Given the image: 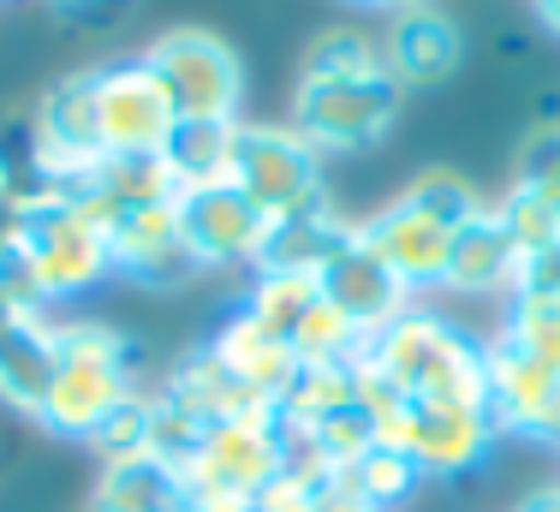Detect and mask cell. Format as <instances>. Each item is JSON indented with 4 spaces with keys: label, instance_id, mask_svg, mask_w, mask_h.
<instances>
[{
    "label": "cell",
    "instance_id": "1",
    "mask_svg": "<svg viewBox=\"0 0 560 512\" xmlns=\"http://www.w3.org/2000/svg\"><path fill=\"white\" fill-rule=\"evenodd\" d=\"M131 394H143L131 334H119L114 322H96V316L55 322V382H48V399H43V411H36V423H43L48 435L84 441L90 447V435H96Z\"/></svg>",
    "mask_w": 560,
    "mask_h": 512
},
{
    "label": "cell",
    "instance_id": "2",
    "mask_svg": "<svg viewBox=\"0 0 560 512\" xmlns=\"http://www.w3.org/2000/svg\"><path fill=\"white\" fill-rule=\"evenodd\" d=\"M364 358L411 399H447V406H489L483 387V334L459 328L447 310L411 304L382 334L364 340Z\"/></svg>",
    "mask_w": 560,
    "mask_h": 512
},
{
    "label": "cell",
    "instance_id": "3",
    "mask_svg": "<svg viewBox=\"0 0 560 512\" xmlns=\"http://www.w3.org/2000/svg\"><path fill=\"white\" fill-rule=\"evenodd\" d=\"M19 245L36 268V292L48 304L90 299L96 287L114 280L108 233L84 214L66 185H24V214H19Z\"/></svg>",
    "mask_w": 560,
    "mask_h": 512
},
{
    "label": "cell",
    "instance_id": "4",
    "mask_svg": "<svg viewBox=\"0 0 560 512\" xmlns=\"http://www.w3.org/2000/svg\"><path fill=\"white\" fill-rule=\"evenodd\" d=\"M376 423V447H399L423 470V482H453L471 477L495 459L501 429L489 406H447V399H411L399 394L388 411L370 417Z\"/></svg>",
    "mask_w": 560,
    "mask_h": 512
},
{
    "label": "cell",
    "instance_id": "5",
    "mask_svg": "<svg viewBox=\"0 0 560 512\" xmlns=\"http://www.w3.org/2000/svg\"><path fill=\"white\" fill-rule=\"evenodd\" d=\"M399 107H406V90L388 66L364 78H299L292 84V119L287 126L311 143L316 155H358V150H376L382 138L394 131Z\"/></svg>",
    "mask_w": 560,
    "mask_h": 512
},
{
    "label": "cell",
    "instance_id": "6",
    "mask_svg": "<svg viewBox=\"0 0 560 512\" xmlns=\"http://www.w3.org/2000/svg\"><path fill=\"white\" fill-rule=\"evenodd\" d=\"M150 78L162 84L173 119H238L245 102V60L226 36L203 31V24H179L162 31L138 54Z\"/></svg>",
    "mask_w": 560,
    "mask_h": 512
},
{
    "label": "cell",
    "instance_id": "7",
    "mask_svg": "<svg viewBox=\"0 0 560 512\" xmlns=\"http://www.w3.org/2000/svg\"><path fill=\"white\" fill-rule=\"evenodd\" d=\"M233 185L269 214V221H287V214H299V209H311L328 197L323 155H316L292 126H257V119H245V131H238Z\"/></svg>",
    "mask_w": 560,
    "mask_h": 512
},
{
    "label": "cell",
    "instance_id": "8",
    "mask_svg": "<svg viewBox=\"0 0 560 512\" xmlns=\"http://www.w3.org/2000/svg\"><path fill=\"white\" fill-rule=\"evenodd\" d=\"M90 114L102 155H155L173 131V107L138 54L90 66Z\"/></svg>",
    "mask_w": 560,
    "mask_h": 512
},
{
    "label": "cell",
    "instance_id": "9",
    "mask_svg": "<svg viewBox=\"0 0 560 512\" xmlns=\"http://www.w3.org/2000/svg\"><path fill=\"white\" fill-rule=\"evenodd\" d=\"M483 387H489V417H495L501 441H530V447L560 453V370L513 352L501 334H489Z\"/></svg>",
    "mask_w": 560,
    "mask_h": 512
},
{
    "label": "cell",
    "instance_id": "10",
    "mask_svg": "<svg viewBox=\"0 0 560 512\" xmlns=\"http://www.w3.org/2000/svg\"><path fill=\"white\" fill-rule=\"evenodd\" d=\"M31 131V185H78L102 161L96 114H90V66L66 72L43 90L36 114L24 119Z\"/></svg>",
    "mask_w": 560,
    "mask_h": 512
},
{
    "label": "cell",
    "instance_id": "11",
    "mask_svg": "<svg viewBox=\"0 0 560 512\" xmlns=\"http://www.w3.org/2000/svg\"><path fill=\"white\" fill-rule=\"evenodd\" d=\"M287 465V435L280 417H238V423H209L197 459L185 465V494H257L262 482Z\"/></svg>",
    "mask_w": 560,
    "mask_h": 512
},
{
    "label": "cell",
    "instance_id": "12",
    "mask_svg": "<svg viewBox=\"0 0 560 512\" xmlns=\"http://www.w3.org/2000/svg\"><path fill=\"white\" fill-rule=\"evenodd\" d=\"M108 256H114V275H126L131 287H150V292H179L185 280H197L191 245H185V226H179V197L173 203H143L114 214L108 226Z\"/></svg>",
    "mask_w": 560,
    "mask_h": 512
},
{
    "label": "cell",
    "instance_id": "13",
    "mask_svg": "<svg viewBox=\"0 0 560 512\" xmlns=\"http://www.w3.org/2000/svg\"><path fill=\"white\" fill-rule=\"evenodd\" d=\"M179 226L191 245L197 268H233L257 263L262 238H269V214L250 203L238 185H209V191H179Z\"/></svg>",
    "mask_w": 560,
    "mask_h": 512
},
{
    "label": "cell",
    "instance_id": "14",
    "mask_svg": "<svg viewBox=\"0 0 560 512\" xmlns=\"http://www.w3.org/2000/svg\"><path fill=\"white\" fill-rule=\"evenodd\" d=\"M358 233H364V245L411 287V299H435V292H442L447 251H453V233L442 221H430V214L411 209L406 197H394V203H382L370 221H358Z\"/></svg>",
    "mask_w": 560,
    "mask_h": 512
},
{
    "label": "cell",
    "instance_id": "15",
    "mask_svg": "<svg viewBox=\"0 0 560 512\" xmlns=\"http://www.w3.org/2000/svg\"><path fill=\"white\" fill-rule=\"evenodd\" d=\"M316 287H323V299H328V304L346 310V316H352L358 328H364V340H370V334H382L394 316H406V310L418 304L406 280H399L394 268L364 245V233H358L352 245H346L335 263H328L323 275H316Z\"/></svg>",
    "mask_w": 560,
    "mask_h": 512
},
{
    "label": "cell",
    "instance_id": "16",
    "mask_svg": "<svg viewBox=\"0 0 560 512\" xmlns=\"http://www.w3.org/2000/svg\"><path fill=\"white\" fill-rule=\"evenodd\" d=\"M352 238H358V221H352V214H340L323 197V203L287 214V221H269V238H262L250 275H299V280H316L346 245H352Z\"/></svg>",
    "mask_w": 560,
    "mask_h": 512
},
{
    "label": "cell",
    "instance_id": "17",
    "mask_svg": "<svg viewBox=\"0 0 560 512\" xmlns=\"http://www.w3.org/2000/svg\"><path fill=\"white\" fill-rule=\"evenodd\" d=\"M518 263H525V256H518L513 238H506L495 203H483L459 233H453L442 292H453V299H513Z\"/></svg>",
    "mask_w": 560,
    "mask_h": 512
},
{
    "label": "cell",
    "instance_id": "18",
    "mask_svg": "<svg viewBox=\"0 0 560 512\" xmlns=\"http://www.w3.org/2000/svg\"><path fill=\"white\" fill-rule=\"evenodd\" d=\"M465 60V36L442 7H418L399 12L388 24V43H382V66L399 78V90H435L459 72Z\"/></svg>",
    "mask_w": 560,
    "mask_h": 512
},
{
    "label": "cell",
    "instance_id": "19",
    "mask_svg": "<svg viewBox=\"0 0 560 512\" xmlns=\"http://www.w3.org/2000/svg\"><path fill=\"white\" fill-rule=\"evenodd\" d=\"M167 399H179L185 411H197L203 423H238V417H275L269 399H257L245 382H238L233 370L221 363L215 346H191L185 358H173L167 382H162Z\"/></svg>",
    "mask_w": 560,
    "mask_h": 512
},
{
    "label": "cell",
    "instance_id": "20",
    "mask_svg": "<svg viewBox=\"0 0 560 512\" xmlns=\"http://www.w3.org/2000/svg\"><path fill=\"white\" fill-rule=\"evenodd\" d=\"M55 382V316L48 310H19L0 328V399L12 411L36 417Z\"/></svg>",
    "mask_w": 560,
    "mask_h": 512
},
{
    "label": "cell",
    "instance_id": "21",
    "mask_svg": "<svg viewBox=\"0 0 560 512\" xmlns=\"http://www.w3.org/2000/svg\"><path fill=\"white\" fill-rule=\"evenodd\" d=\"M209 346H215L226 370H233L257 399H269V406H280V399H287L292 375H299V352H292L280 334L262 328V322H250L238 304H233V316H226L221 328L209 334Z\"/></svg>",
    "mask_w": 560,
    "mask_h": 512
},
{
    "label": "cell",
    "instance_id": "22",
    "mask_svg": "<svg viewBox=\"0 0 560 512\" xmlns=\"http://www.w3.org/2000/svg\"><path fill=\"white\" fill-rule=\"evenodd\" d=\"M238 131L245 119H173L162 161L179 191H209V185H233L238 161Z\"/></svg>",
    "mask_w": 560,
    "mask_h": 512
},
{
    "label": "cell",
    "instance_id": "23",
    "mask_svg": "<svg viewBox=\"0 0 560 512\" xmlns=\"http://www.w3.org/2000/svg\"><path fill=\"white\" fill-rule=\"evenodd\" d=\"M185 477L173 465H162L155 453H119L102 459L96 489H90V512H173L185 507Z\"/></svg>",
    "mask_w": 560,
    "mask_h": 512
},
{
    "label": "cell",
    "instance_id": "24",
    "mask_svg": "<svg viewBox=\"0 0 560 512\" xmlns=\"http://www.w3.org/2000/svg\"><path fill=\"white\" fill-rule=\"evenodd\" d=\"M352 399H358L352 358H346V363H299V375H292V387H287V399L275 406V417H280L287 435H299V429L323 423L328 411L352 406Z\"/></svg>",
    "mask_w": 560,
    "mask_h": 512
},
{
    "label": "cell",
    "instance_id": "25",
    "mask_svg": "<svg viewBox=\"0 0 560 512\" xmlns=\"http://www.w3.org/2000/svg\"><path fill=\"white\" fill-rule=\"evenodd\" d=\"M501 340L513 346V352L549 363L560 370V299H542V292H513V299L501 304Z\"/></svg>",
    "mask_w": 560,
    "mask_h": 512
},
{
    "label": "cell",
    "instance_id": "26",
    "mask_svg": "<svg viewBox=\"0 0 560 512\" xmlns=\"http://www.w3.org/2000/svg\"><path fill=\"white\" fill-rule=\"evenodd\" d=\"M292 352H299V363H346L364 352V328H358L346 310H335L323 299V287H316L311 310H304V322L292 328Z\"/></svg>",
    "mask_w": 560,
    "mask_h": 512
},
{
    "label": "cell",
    "instance_id": "27",
    "mask_svg": "<svg viewBox=\"0 0 560 512\" xmlns=\"http://www.w3.org/2000/svg\"><path fill=\"white\" fill-rule=\"evenodd\" d=\"M311 299H316V280H299V275H250V287H245V299H238V310L292 346V328L304 322Z\"/></svg>",
    "mask_w": 560,
    "mask_h": 512
},
{
    "label": "cell",
    "instance_id": "28",
    "mask_svg": "<svg viewBox=\"0 0 560 512\" xmlns=\"http://www.w3.org/2000/svg\"><path fill=\"white\" fill-rule=\"evenodd\" d=\"M399 197H406L411 209H423L430 221H442L447 233H459V226L471 221L477 209H483V191H477V185L465 179V173H453V167H430V173H418V179H411Z\"/></svg>",
    "mask_w": 560,
    "mask_h": 512
},
{
    "label": "cell",
    "instance_id": "29",
    "mask_svg": "<svg viewBox=\"0 0 560 512\" xmlns=\"http://www.w3.org/2000/svg\"><path fill=\"white\" fill-rule=\"evenodd\" d=\"M203 435H209V423L197 411H185L179 399H167L162 387L150 394V447L143 453H155L162 465H173L185 477V465L197 459V447H203Z\"/></svg>",
    "mask_w": 560,
    "mask_h": 512
},
{
    "label": "cell",
    "instance_id": "30",
    "mask_svg": "<svg viewBox=\"0 0 560 512\" xmlns=\"http://www.w3.org/2000/svg\"><path fill=\"white\" fill-rule=\"evenodd\" d=\"M352 477H358V489H364V501L376 507V512H394V507H406L411 494L423 489V470L411 465L399 447H370L364 459L352 465Z\"/></svg>",
    "mask_w": 560,
    "mask_h": 512
},
{
    "label": "cell",
    "instance_id": "31",
    "mask_svg": "<svg viewBox=\"0 0 560 512\" xmlns=\"http://www.w3.org/2000/svg\"><path fill=\"white\" fill-rule=\"evenodd\" d=\"M495 214H501L506 238L518 245V256H537V251L560 245V214L542 203L537 191H525V185H506L495 197Z\"/></svg>",
    "mask_w": 560,
    "mask_h": 512
},
{
    "label": "cell",
    "instance_id": "32",
    "mask_svg": "<svg viewBox=\"0 0 560 512\" xmlns=\"http://www.w3.org/2000/svg\"><path fill=\"white\" fill-rule=\"evenodd\" d=\"M382 66V48L370 43L364 31H328V36H316L311 54H304V66H299V78H364V72H376Z\"/></svg>",
    "mask_w": 560,
    "mask_h": 512
},
{
    "label": "cell",
    "instance_id": "33",
    "mask_svg": "<svg viewBox=\"0 0 560 512\" xmlns=\"http://www.w3.org/2000/svg\"><path fill=\"white\" fill-rule=\"evenodd\" d=\"M525 191H537L542 203L560 214V126H542L518 143V179Z\"/></svg>",
    "mask_w": 560,
    "mask_h": 512
},
{
    "label": "cell",
    "instance_id": "34",
    "mask_svg": "<svg viewBox=\"0 0 560 512\" xmlns=\"http://www.w3.org/2000/svg\"><path fill=\"white\" fill-rule=\"evenodd\" d=\"M90 447H96L102 459H119V453H143V447H150V394H131L126 406H119L108 423L90 435Z\"/></svg>",
    "mask_w": 560,
    "mask_h": 512
},
{
    "label": "cell",
    "instance_id": "35",
    "mask_svg": "<svg viewBox=\"0 0 560 512\" xmlns=\"http://www.w3.org/2000/svg\"><path fill=\"white\" fill-rule=\"evenodd\" d=\"M513 292H542V299H560V245L525 256V263H518V287Z\"/></svg>",
    "mask_w": 560,
    "mask_h": 512
},
{
    "label": "cell",
    "instance_id": "36",
    "mask_svg": "<svg viewBox=\"0 0 560 512\" xmlns=\"http://www.w3.org/2000/svg\"><path fill=\"white\" fill-rule=\"evenodd\" d=\"M48 7H55L66 24H114L131 0H48Z\"/></svg>",
    "mask_w": 560,
    "mask_h": 512
},
{
    "label": "cell",
    "instance_id": "37",
    "mask_svg": "<svg viewBox=\"0 0 560 512\" xmlns=\"http://www.w3.org/2000/svg\"><path fill=\"white\" fill-rule=\"evenodd\" d=\"M191 512H257L250 494H191Z\"/></svg>",
    "mask_w": 560,
    "mask_h": 512
},
{
    "label": "cell",
    "instance_id": "38",
    "mask_svg": "<svg viewBox=\"0 0 560 512\" xmlns=\"http://www.w3.org/2000/svg\"><path fill=\"white\" fill-rule=\"evenodd\" d=\"M513 512H560V482H542V489H530Z\"/></svg>",
    "mask_w": 560,
    "mask_h": 512
},
{
    "label": "cell",
    "instance_id": "39",
    "mask_svg": "<svg viewBox=\"0 0 560 512\" xmlns=\"http://www.w3.org/2000/svg\"><path fill=\"white\" fill-rule=\"evenodd\" d=\"M352 7H364V12H388V19H399V12H418V7H430V0H352Z\"/></svg>",
    "mask_w": 560,
    "mask_h": 512
},
{
    "label": "cell",
    "instance_id": "40",
    "mask_svg": "<svg viewBox=\"0 0 560 512\" xmlns=\"http://www.w3.org/2000/svg\"><path fill=\"white\" fill-rule=\"evenodd\" d=\"M530 12L542 19V31H549V36H560V0H530Z\"/></svg>",
    "mask_w": 560,
    "mask_h": 512
},
{
    "label": "cell",
    "instance_id": "41",
    "mask_svg": "<svg viewBox=\"0 0 560 512\" xmlns=\"http://www.w3.org/2000/svg\"><path fill=\"white\" fill-rule=\"evenodd\" d=\"M19 310H24V304H12V299H0V328H7V322H12V316H19Z\"/></svg>",
    "mask_w": 560,
    "mask_h": 512
}]
</instances>
